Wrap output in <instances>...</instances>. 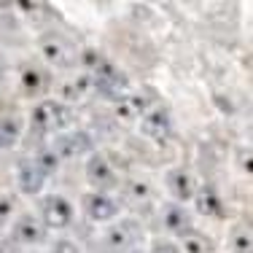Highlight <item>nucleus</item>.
<instances>
[{
    "instance_id": "f257e3e1",
    "label": "nucleus",
    "mask_w": 253,
    "mask_h": 253,
    "mask_svg": "<svg viewBox=\"0 0 253 253\" xmlns=\"http://www.w3.org/2000/svg\"><path fill=\"white\" fill-rule=\"evenodd\" d=\"M30 124L35 132L41 135H62V132L73 129L76 124V113L70 105L59 100H38L30 111Z\"/></svg>"
},
{
    "instance_id": "f03ea898",
    "label": "nucleus",
    "mask_w": 253,
    "mask_h": 253,
    "mask_svg": "<svg viewBox=\"0 0 253 253\" xmlns=\"http://www.w3.org/2000/svg\"><path fill=\"white\" fill-rule=\"evenodd\" d=\"M38 221L46 229H54V232H62V229L73 226L76 221V208L68 197L62 194H43L38 200Z\"/></svg>"
},
{
    "instance_id": "7ed1b4c3",
    "label": "nucleus",
    "mask_w": 253,
    "mask_h": 253,
    "mask_svg": "<svg viewBox=\"0 0 253 253\" xmlns=\"http://www.w3.org/2000/svg\"><path fill=\"white\" fill-rule=\"evenodd\" d=\"M38 54L51 68H73L78 59L76 43L68 41L62 33H41L38 35Z\"/></svg>"
},
{
    "instance_id": "20e7f679",
    "label": "nucleus",
    "mask_w": 253,
    "mask_h": 253,
    "mask_svg": "<svg viewBox=\"0 0 253 253\" xmlns=\"http://www.w3.org/2000/svg\"><path fill=\"white\" fill-rule=\"evenodd\" d=\"M49 237V229L38 221L35 213H19L14 215L8 226V240L19 248H35V245H43Z\"/></svg>"
},
{
    "instance_id": "39448f33",
    "label": "nucleus",
    "mask_w": 253,
    "mask_h": 253,
    "mask_svg": "<svg viewBox=\"0 0 253 253\" xmlns=\"http://www.w3.org/2000/svg\"><path fill=\"white\" fill-rule=\"evenodd\" d=\"M81 210L94 224H113L122 215V202L105 191H86L81 197Z\"/></svg>"
},
{
    "instance_id": "423d86ee",
    "label": "nucleus",
    "mask_w": 253,
    "mask_h": 253,
    "mask_svg": "<svg viewBox=\"0 0 253 253\" xmlns=\"http://www.w3.org/2000/svg\"><path fill=\"white\" fill-rule=\"evenodd\" d=\"M84 175H86V183L92 186V191H105V194H111L119 186V172L113 170L111 159L100 151H92L86 156Z\"/></svg>"
},
{
    "instance_id": "0eeeda50",
    "label": "nucleus",
    "mask_w": 253,
    "mask_h": 253,
    "mask_svg": "<svg viewBox=\"0 0 253 253\" xmlns=\"http://www.w3.org/2000/svg\"><path fill=\"white\" fill-rule=\"evenodd\" d=\"M16 89L22 97H41L51 89V73L43 62H22L19 76H16Z\"/></svg>"
},
{
    "instance_id": "6e6552de",
    "label": "nucleus",
    "mask_w": 253,
    "mask_h": 253,
    "mask_svg": "<svg viewBox=\"0 0 253 253\" xmlns=\"http://www.w3.org/2000/svg\"><path fill=\"white\" fill-rule=\"evenodd\" d=\"M92 78V89H97L100 94H105L108 100H122L124 94H129L132 92V84H129V76L124 73L119 65H113V62H108L102 70H97L94 76H89Z\"/></svg>"
},
{
    "instance_id": "1a4fd4ad",
    "label": "nucleus",
    "mask_w": 253,
    "mask_h": 253,
    "mask_svg": "<svg viewBox=\"0 0 253 253\" xmlns=\"http://www.w3.org/2000/svg\"><path fill=\"white\" fill-rule=\"evenodd\" d=\"M140 240V224L135 218H124V221H113L102 234V245L111 253H126L132 251V245Z\"/></svg>"
},
{
    "instance_id": "9d476101",
    "label": "nucleus",
    "mask_w": 253,
    "mask_h": 253,
    "mask_svg": "<svg viewBox=\"0 0 253 253\" xmlns=\"http://www.w3.org/2000/svg\"><path fill=\"white\" fill-rule=\"evenodd\" d=\"M197 186H200L197 178L191 175V170L183 167V165H175V167H170V170L165 172V189L170 191V197L178 205H186V202L194 200Z\"/></svg>"
},
{
    "instance_id": "9b49d317",
    "label": "nucleus",
    "mask_w": 253,
    "mask_h": 253,
    "mask_svg": "<svg viewBox=\"0 0 253 253\" xmlns=\"http://www.w3.org/2000/svg\"><path fill=\"white\" fill-rule=\"evenodd\" d=\"M140 132L154 143H167L172 135V119L165 105H151L140 116Z\"/></svg>"
},
{
    "instance_id": "f8f14e48",
    "label": "nucleus",
    "mask_w": 253,
    "mask_h": 253,
    "mask_svg": "<svg viewBox=\"0 0 253 253\" xmlns=\"http://www.w3.org/2000/svg\"><path fill=\"white\" fill-rule=\"evenodd\" d=\"M51 148L59 154V159H76V156H84V154H92L94 151V140L89 132L84 129H68L51 143Z\"/></svg>"
},
{
    "instance_id": "ddd939ff",
    "label": "nucleus",
    "mask_w": 253,
    "mask_h": 253,
    "mask_svg": "<svg viewBox=\"0 0 253 253\" xmlns=\"http://www.w3.org/2000/svg\"><path fill=\"white\" fill-rule=\"evenodd\" d=\"M194 210L200 215H208V218H224L226 215V202L221 197V191L215 189L213 183H200L194 194Z\"/></svg>"
},
{
    "instance_id": "4468645a",
    "label": "nucleus",
    "mask_w": 253,
    "mask_h": 253,
    "mask_svg": "<svg viewBox=\"0 0 253 253\" xmlns=\"http://www.w3.org/2000/svg\"><path fill=\"white\" fill-rule=\"evenodd\" d=\"M16 186H19V191L27 194V197H35V194L43 191L46 175L38 170V165L33 162V156H25V159L16 165Z\"/></svg>"
},
{
    "instance_id": "2eb2a0df",
    "label": "nucleus",
    "mask_w": 253,
    "mask_h": 253,
    "mask_svg": "<svg viewBox=\"0 0 253 253\" xmlns=\"http://www.w3.org/2000/svg\"><path fill=\"white\" fill-rule=\"evenodd\" d=\"M162 226H165V232H170L172 237H183V234H189L191 229H194V218H191V210L186 208V205H178V202H170L165 208V213H162Z\"/></svg>"
},
{
    "instance_id": "dca6fc26",
    "label": "nucleus",
    "mask_w": 253,
    "mask_h": 253,
    "mask_svg": "<svg viewBox=\"0 0 253 253\" xmlns=\"http://www.w3.org/2000/svg\"><path fill=\"white\" fill-rule=\"evenodd\" d=\"M116 113L124 119V122H132V119H137L140 122V116L151 108V102H148V97L143 92H129V94H124L122 100H116Z\"/></svg>"
},
{
    "instance_id": "f3484780",
    "label": "nucleus",
    "mask_w": 253,
    "mask_h": 253,
    "mask_svg": "<svg viewBox=\"0 0 253 253\" xmlns=\"http://www.w3.org/2000/svg\"><path fill=\"white\" fill-rule=\"evenodd\" d=\"M22 129H25L22 116H16V113H5V116H0V151L14 148L16 143H19V137H22Z\"/></svg>"
},
{
    "instance_id": "a211bd4d",
    "label": "nucleus",
    "mask_w": 253,
    "mask_h": 253,
    "mask_svg": "<svg viewBox=\"0 0 253 253\" xmlns=\"http://www.w3.org/2000/svg\"><path fill=\"white\" fill-rule=\"evenodd\" d=\"M92 92V78H89L86 73H78V76H70L68 81L62 84V100L59 102H65V105H70V102H78V100H84L86 94Z\"/></svg>"
},
{
    "instance_id": "6ab92c4d",
    "label": "nucleus",
    "mask_w": 253,
    "mask_h": 253,
    "mask_svg": "<svg viewBox=\"0 0 253 253\" xmlns=\"http://www.w3.org/2000/svg\"><path fill=\"white\" fill-rule=\"evenodd\" d=\"M124 202L129 205L132 210H140V208H148L151 210V189H148V183H143V180H126L124 183Z\"/></svg>"
},
{
    "instance_id": "aec40b11",
    "label": "nucleus",
    "mask_w": 253,
    "mask_h": 253,
    "mask_svg": "<svg viewBox=\"0 0 253 253\" xmlns=\"http://www.w3.org/2000/svg\"><path fill=\"white\" fill-rule=\"evenodd\" d=\"M178 248H180V253H215L213 240L205 232H200V229H191L189 234H183Z\"/></svg>"
},
{
    "instance_id": "412c9836",
    "label": "nucleus",
    "mask_w": 253,
    "mask_h": 253,
    "mask_svg": "<svg viewBox=\"0 0 253 253\" xmlns=\"http://www.w3.org/2000/svg\"><path fill=\"white\" fill-rule=\"evenodd\" d=\"M76 62L86 70V76H94L97 70L105 68L111 59H108L100 49H94V46H84V49H78V59H76Z\"/></svg>"
},
{
    "instance_id": "4be33fe9",
    "label": "nucleus",
    "mask_w": 253,
    "mask_h": 253,
    "mask_svg": "<svg viewBox=\"0 0 253 253\" xmlns=\"http://www.w3.org/2000/svg\"><path fill=\"white\" fill-rule=\"evenodd\" d=\"M33 162H35V165H38V170L43 172L46 178H49V175H54V172L59 170V165H62V159H59V154L54 151L51 146L41 148V151L33 156Z\"/></svg>"
},
{
    "instance_id": "5701e85b",
    "label": "nucleus",
    "mask_w": 253,
    "mask_h": 253,
    "mask_svg": "<svg viewBox=\"0 0 253 253\" xmlns=\"http://www.w3.org/2000/svg\"><path fill=\"white\" fill-rule=\"evenodd\" d=\"M229 248L232 253H251V229L248 224H237L229 232Z\"/></svg>"
},
{
    "instance_id": "b1692460",
    "label": "nucleus",
    "mask_w": 253,
    "mask_h": 253,
    "mask_svg": "<svg viewBox=\"0 0 253 253\" xmlns=\"http://www.w3.org/2000/svg\"><path fill=\"white\" fill-rule=\"evenodd\" d=\"M16 215V202L11 194H0V224H5V221H14Z\"/></svg>"
},
{
    "instance_id": "393cba45",
    "label": "nucleus",
    "mask_w": 253,
    "mask_h": 253,
    "mask_svg": "<svg viewBox=\"0 0 253 253\" xmlns=\"http://www.w3.org/2000/svg\"><path fill=\"white\" fill-rule=\"evenodd\" d=\"M148 253H180V248H178L175 240L159 237V240H154V243H151V251H148Z\"/></svg>"
},
{
    "instance_id": "a878e982",
    "label": "nucleus",
    "mask_w": 253,
    "mask_h": 253,
    "mask_svg": "<svg viewBox=\"0 0 253 253\" xmlns=\"http://www.w3.org/2000/svg\"><path fill=\"white\" fill-rule=\"evenodd\" d=\"M51 253H81V248H78V245L73 243V240L62 237V240H57V243H54Z\"/></svg>"
},
{
    "instance_id": "bb28decb",
    "label": "nucleus",
    "mask_w": 253,
    "mask_h": 253,
    "mask_svg": "<svg viewBox=\"0 0 253 253\" xmlns=\"http://www.w3.org/2000/svg\"><path fill=\"white\" fill-rule=\"evenodd\" d=\"M8 86V62H5V57L0 54V92Z\"/></svg>"
},
{
    "instance_id": "cd10ccee",
    "label": "nucleus",
    "mask_w": 253,
    "mask_h": 253,
    "mask_svg": "<svg viewBox=\"0 0 253 253\" xmlns=\"http://www.w3.org/2000/svg\"><path fill=\"white\" fill-rule=\"evenodd\" d=\"M0 253H22V248L14 245L11 240H3V243H0Z\"/></svg>"
}]
</instances>
